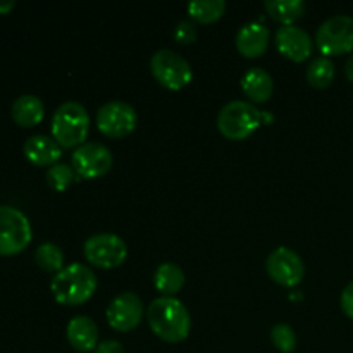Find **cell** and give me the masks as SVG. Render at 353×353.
<instances>
[{
	"label": "cell",
	"instance_id": "44dd1931",
	"mask_svg": "<svg viewBox=\"0 0 353 353\" xmlns=\"http://www.w3.org/2000/svg\"><path fill=\"white\" fill-rule=\"evenodd\" d=\"M334 62L326 55H319L314 59L307 68V81L314 88H327L334 79Z\"/></svg>",
	"mask_w": 353,
	"mask_h": 353
},
{
	"label": "cell",
	"instance_id": "8fae6325",
	"mask_svg": "<svg viewBox=\"0 0 353 353\" xmlns=\"http://www.w3.org/2000/svg\"><path fill=\"white\" fill-rule=\"evenodd\" d=\"M265 271L272 281L293 288L305 276V264L295 250L288 247H279L269 254L265 261Z\"/></svg>",
	"mask_w": 353,
	"mask_h": 353
},
{
	"label": "cell",
	"instance_id": "30bf717a",
	"mask_svg": "<svg viewBox=\"0 0 353 353\" xmlns=\"http://www.w3.org/2000/svg\"><path fill=\"white\" fill-rule=\"evenodd\" d=\"M112 152L99 141H88L72 152L71 164L79 178L95 179L107 174L112 168Z\"/></svg>",
	"mask_w": 353,
	"mask_h": 353
},
{
	"label": "cell",
	"instance_id": "83f0119b",
	"mask_svg": "<svg viewBox=\"0 0 353 353\" xmlns=\"http://www.w3.org/2000/svg\"><path fill=\"white\" fill-rule=\"evenodd\" d=\"M95 353H124V348L117 340H105L97 345Z\"/></svg>",
	"mask_w": 353,
	"mask_h": 353
},
{
	"label": "cell",
	"instance_id": "603a6c76",
	"mask_svg": "<svg viewBox=\"0 0 353 353\" xmlns=\"http://www.w3.org/2000/svg\"><path fill=\"white\" fill-rule=\"evenodd\" d=\"M226 10L224 0H192L188 3V14L199 23H214Z\"/></svg>",
	"mask_w": 353,
	"mask_h": 353
},
{
	"label": "cell",
	"instance_id": "9a60e30c",
	"mask_svg": "<svg viewBox=\"0 0 353 353\" xmlns=\"http://www.w3.org/2000/svg\"><path fill=\"white\" fill-rule=\"evenodd\" d=\"M24 157L33 165H54L62 155V147L50 137L34 134L24 141Z\"/></svg>",
	"mask_w": 353,
	"mask_h": 353
},
{
	"label": "cell",
	"instance_id": "cb8c5ba5",
	"mask_svg": "<svg viewBox=\"0 0 353 353\" xmlns=\"http://www.w3.org/2000/svg\"><path fill=\"white\" fill-rule=\"evenodd\" d=\"M74 181V169L71 165L64 164V162H57V164L50 165L47 171V183L50 188L57 190V192H64Z\"/></svg>",
	"mask_w": 353,
	"mask_h": 353
},
{
	"label": "cell",
	"instance_id": "52a82bcc",
	"mask_svg": "<svg viewBox=\"0 0 353 353\" xmlns=\"http://www.w3.org/2000/svg\"><path fill=\"white\" fill-rule=\"evenodd\" d=\"M316 43L321 54L341 55L353 50V17L336 14L324 21L316 33Z\"/></svg>",
	"mask_w": 353,
	"mask_h": 353
},
{
	"label": "cell",
	"instance_id": "7402d4cb",
	"mask_svg": "<svg viewBox=\"0 0 353 353\" xmlns=\"http://www.w3.org/2000/svg\"><path fill=\"white\" fill-rule=\"evenodd\" d=\"M34 262H37L38 268H41L47 272H55L64 269V252L61 250V247L55 243H41L40 247L34 252Z\"/></svg>",
	"mask_w": 353,
	"mask_h": 353
},
{
	"label": "cell",
	"instance_id": "6da1fadb",
	"mask_svg": "<svg viewBox=\"0 0 353 353\" xmlns=\"http://www.w3.org/2000/svg\"><path fill=\"white\" fill-rule=\"evenodd\" d=\"M150 330L168 343L186 340L192 330V317L185 303L174 296H159L147 310Z\"/></svg>",
	"mask_w": 353,
	"mask_h": 353
},
{
	"label": "cell",
	"instance_id": "9c48e42d",
	"mask_svg": "<svg viewBox=\"0 0 353 353\" xmlns=\"http://www.w3.org/2000/svg\"><path fill=\"white\" fill-rule=\"evenodd\" d=\"M138 116L131 103L112 100L103 103L97 112V126L110 138H124L137 128Z\"/></svg>",
	"mask_w": 353,
	"mask_h": 353
},
{
	"label": "cell",
	"instance_id": "f1b7e54d",
	"mask_svg": "<svg viewBox=\"0 0 353 353\" xmlns=\"http://www.w3.org/2000/svg\"><path fill=\"white\" fill-rule=\"evenodd\" d=\"M14 6H16L14 0H0V14L6 16V14H9L14 9Z\"/></svg>",
	"mask_w": 353,
	"mask_h": 353
},
{
	"label": "cell",
	"instance_id": "7c38bea8",
	"mask_svg": "<svg viewBox=\"0 0 353 353\" xmlns=\"http://www.w3.org/2000/svg\"><path fill=\"white\" fill-rule=\"evenodd\" d=\"M143 317V302L137 293H119L107 309V321L112 330L128 333L140 324Z\"/></svg>",
	"mask_w": 353,
	"mask_h": 353
},
{
	"label": "cell",
	"instance_id": "5bb4252c",
	"mask_svg": "<svg viewBox=\"0 0 353 353\" xmlns=\"http://www.w3.org/2000/svg\"><path fill=\"white\" fill-rule=\"evenodd\" d=\"M271 31L265 24L254 21L243 24L236 33V48L245 57H259L268 50Z\"/></svg>",
	"mask_w": 353,
	"mask_h": 353
},
{
	"label": "cell",
	"instance_id": "f546056e",
	"mask_svg": "<svg viewBox=\"0 0 353 353\" xmlns=\"http://www.w3.org/2000/svg\"><path fill=\"white\" fill-rule=\"evenodd\" d=\"M345 74H347V78L353 83V54L348 57L347 64H345Z\"/></svg>",
	"mask_w": 353,
	"mask_h": 353
},
{
	"label": "cell",
	"instance_id": "4316f807",
	"mask_svg": "<svg viewBox=\"0 0 353 353\" xmlns=\"http://www.w3.org/2000/svg\"><path fill=\"white\" fill-rule=\"evenodd\" d=\"M340 303H341V310H343L345 316H347L348 319L353 321V281L348 283V285L345 286L343 292H341Z\"/></svg>",
	"mask_w": 353,
	"mask_h": 353
},
{
	"label": "cell",
	"instance_id": "3957f363",
	"mask_svg": "<svg viewBox=\"0 0 353 353\" xmlns=\"http://www.w3.org/2000/svg\"><path fill=\"white\" fill-rule=\"evenodd\" d=\"M52 138L61 147L72 148L85 143L90 131V114L79 102L61 103L52 116Z\"/></svg>",
	"mask_w": 353,
	"mask_h": 353
},
{
	"label": "cell",
	"instance_id": "d4e9b609",
	"mask_svg": "<svg viewBox=\"0 0 353 353\" xmlns=\"http://www.w3.org/2000/svg\"><path fill=\"white\" fill-rule=\"evenodd\" d=\"M271 340L274 347L283 353H290L296 348L295 331L290 324H276L271 330Z\"/></svg>",
	"mask_w": 353,
	"mask_h": 353
},
{
	"label": "cell",
	"instance_id": "ffe728a7",
	"mask_svg": "<svg viewBox=\"0 0 353 353\" xmlns=\"http://www.w3.org/2000/svg\"><path fill=\"white\" fill-rule=\"evenodd\" d=\"M264 7L272 19L283 24H293L305 12L303 0H265Z\"/></svg>",
	"mask_w": 353,
	"mask_h": 353
},
{
	"label": "cell",
	"instance_id": "484cf974",
	"mask_svg": "<svg viewBox=\"0 0 353 353\" xmlns=\"http://www.w3.org/2000/svg\"><path fill=\"white\" fill-rule=\"evenodd\" d=\"M174 38L176 41H179L183 45L193 43L196 40L195 24L190 23V21H179L174 28Z\"/></svg>",
	"mask_w": 353,
	"mask_h": 353
},
{
	"label": "cell",
	"instance_id": "4fadbf2b",
	"mask_svg": "<svg viewBox=\"0 0 353 353\" xmlns=\"http://www.w3.org/2000/svg\"><path fill=\"white\" fill-rule=\"evenodd\" d=\"M276 45H278V50L285 57L292 59L295 62H302L309 59L314 48L312 37L296 24H283L281 28H278V31H276Z\"/></svg>",
	"mask_w": 353,
	"mask_h": 353
},
{
	"label": "cell",
	"instance_id": "d6986e66",
	"mask_svg": "<svg viewBox=\"0 0 353 353\" xmlns=\"http://www.w3.org/2000/svg\"><path fill=\"white\" fill-rule=\"evenodd\" d=\"M154 285L155 288L164 296H171L178 293L185 285V272L174 262H162L154 274Z\"/></svg>",
	"mask_w": 353,
	"mask_h": 353
},
{
	"label": "cell",
	"instance_id": "ba28073f",
	"mask_svg": "<svg viewBox=\"0 0 353 353\" xmlns=\"http://www.w3.org/2000/svg\"><path fill=\"white\" fill-rule=\"evenodd\" d=\"M86 261L100 269L119 268L128 255L126 241L114 233L92 234L83 245Z\"/></svg>",
	"mask_w": 353,
	"mask_h": 353
},
{
	"label": "cell",
	"instance_id": "e0dca14e",
	"mask_svg": "<svg viewBox=\"0 0 353 353\" xmlns=\"http://www.w3.org/2000/svg\"><path fill=\"white\" fill-rule=\"evenodd\" d=\"M10 116H12L14 123L19 124L21 128L37 126L43 121V102L37 95H30V93L17 97L10 107Z\"/></svg>",
	"mask_w": 353,
	"mask_h": 353
},
{
	"label": "cell",
	"instance_id": "277c9868",
	"mask_svg": "<svg viewBox=\"0 0 353 353\" xmlns=\"http://www.w3.org/2000/svg\"><path fill=\"white\" fill-rule=\"evenodd\" d=\"M264 114L245 100H231L217 116V128L228 140H245L262 124Z\"/></svg>",
	"mask_w": 353,
	"mask_h": 353
},
{
	"label": "cell",
	"instance_id": "7a4b0ae2",
	"mask_svg": "<svg viewBox=\"0 0 353 353\" xmlns=\"http://www.w3.org/2000/svg\"><path fill=\"white\" fill-rule=\"evenodd\" d=\"M50 290L61 305H81L95 293L97 276L88 265L74 262L54 276Z\"/></svg>",
	"mask_w": 353,
	"mask_h": 353
},
{
	"label": "cell",
	"instance_id": "ac0fdd59",
	"mask_svg": "<svg viewBox=\"0 0 353 353\" xmlns=\"http://www.w3.org/2000/svg\"><path fill=\"white\" fill-rule=\"evenodd\" d=\"M241 88L254 102H268L274 90V81L265 69L252 68L241 78Z\"/></svg>",
	"mask_w": 353,
	"mask_h": 353
},
{
	"label": "cell",
	"instance_id": "5b68a950",
	"mask_svg": "<svg viewBox=\"0 0 353 353\" xmlns=\"http://www.w3.org/2000/svg\"><path fill=\"white\" fill-rule=\"evenodd\" d=\"M33 230L30 219L19 209L0 205V255H17L31 243Z\"/></svg>",
	"mask_w": 353,
	"mask_h": 353
},
{
	"label": "cell",
	"instance_id": "8992f818",
	"mask_svg": "<svg viewBox=\"0 0 353 353\" xmlns=\"http://www.w3.org/2000/svg\"><path fill=\"white\" fill-rule=\"evenodd\" d=\"M150 71L154 78L169 90L185 88L193 79L190 62L171 48H161L152 55Z\"/></svg>",
	"mask_w": 353,
	"mask_h": 353
},
{
	"label": "cell",
	"instance_id": "2e32d148",
	"mask_svg": "<svg viewBox=\"0 0 353 353\" xmlns=\"http://www.w3.org/2000/svg\"><path fill=\"white\" fill-rule=\"evenodd\" d=\"M65 336L71 347L78 352L95 350L99 345V330L95 321L88 316L72 317L65 330Z\"/></svg>",
	"mask_w": 353,
	"mask_h": 353
}]
</instances>
